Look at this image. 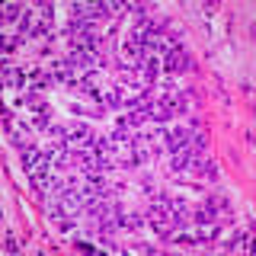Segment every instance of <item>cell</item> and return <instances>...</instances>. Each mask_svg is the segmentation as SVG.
Masks as SVG:
<instances>
[{
	"label": "cell",
	"mask_w": 256,
	"mask_h": 256,
	"mask_svg": "<svg viewBox=\"0 0 256 256\" xmlns=\"http://www.w3.org/2000/svg\"><path fill=\"white\" fill-rule=\"evenodd\" d=\"M61 138H64V144L68 148H86V141H90V128L86 125H77V128H68V132H58Z\"/></svg>",
	"instance_id": "3957f363"
},
{
	"label": "cell",
	"mask_w": 256,
	"mask_h": 256,
	"mask_svg": "<svg viewBox=\"0 0 256 256\" xmlns=\"http://www.w3.org/2000/svg\"><path fill=\"white\" fill-rule=\"evenodd\" d=\"M150 224L160 234H170L176 224V205H170L166 198H157V205H150Z\"/></svg>",
	"instance_id": "7a4b0ae2"
},
{
	"label": "cell",
	"mask_w": 256,
	"mask_h": 256,
	"mask_svg": "<svg viewBox=\"0 0 256 256\" xmlns=\"http://www.w3.org/2000/svg\"><path fill=\"white\" fill-rule=\"evenodd\" d=\"M132 154H134V141L128 138L125 132L109 134V138L100 144V157H102V164H122V160H132Z\"/></svg>",
	"instance_id": "6da1fadb"
},
{
	"label": "cell",
	"mask_w": 256,
	"mask_h": 256,
	"mask_svg": "<svg viewBox=\"0 0 256 256\" xmlns=\"http://www.w3.org/2000/svg\"><path fill=\"white\" fill-rule=\"evenodd\" d=\"M45 22H48V6H36L26 20H22V29H29V32H42L45 29Z\"/></svg>",
	"instance_id": "277c9868"
}]
</instances>
